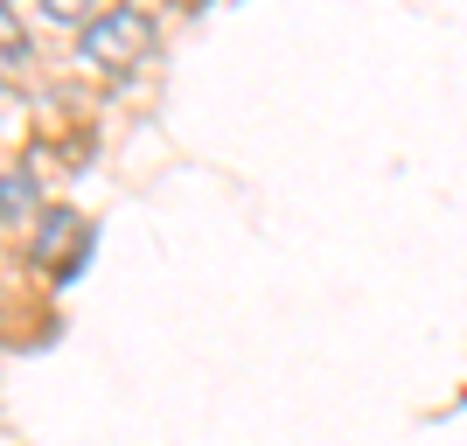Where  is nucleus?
Listing matches in <instances>:
<instances>
[{"label":"nucleus","instance_id":"1","mask_svg":"<svg viewBox=\"0 0 467 446\" xmlns=\"http://www.w3.org/2000/svg\"><path fill=\"white\" fill-rule=\"evenodd\" d=\"M154 57V15L147 7H105L98 21H84V63L105 78H126Z\"/></svg>","mask_w":467,"mask_h":446},{"label":"nucleus","instance_id":"2","mask_svg":"<svg viewBox=\"0 0 467 446\" xmlns=\"http://www.w3.org/2000/svg\"><path fill=\"white\" fill-rule=\"evenodd\" d=\"M36 258L57 272V279H78L84 258H91V223H84V216H70V210L42 216V231H36Z\"/></svg>","mask_w":467,"mask_h":446},{"label":"nucleus","instance_id":"3","mask_svg":"<svg viewBox=\"0 0 467 446\" xmlns=\"http://www.w3.org/2000/svg\"><path fill=\"white\" fill-rule=\"evenodd\" d=\"M28 210H36V175H28V168H15V175L0 182V223H21Z\"/></svg>","mask_w":467,"mask_h":446},{"label":"nucleus","instance_id":"4","mask_svg":"<svg viewBox=\"0 0 467 446\" xmlns=\"http://www.w3.org/2000/svg\"><path fill=\"white\" fill-rule=\"evenodd\" d=\"M21 57H28V42H21V21L7 15V0H0V70H21Z\"/></svg>","mask_w":467,"mask_h":446},{"label":"nucleus","instance_id":"5","mask_svg":"<svg viewBox=\"0 0 467 446\" xmlns=\"http://www.w3.org/2000/svg\"><path fill=\"white\" fill-rule=\"evenodd\" d=\"M36 7H42L49 21H84V15L98 7V0H36Z\"/></svg>","mask_w":467,"mask_h":446}]
</instances>
